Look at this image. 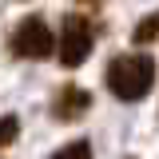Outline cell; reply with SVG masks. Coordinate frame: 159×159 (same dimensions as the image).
Wrapping results in <instances>:
<instances>
[{"label": "cell", "instance_id": "obj_1", "mask_svg": "<svg viewBox=\"0 0 159 159\" xmlns=\"http://www.w3.org/2000/svg\"><path fill=\"white\" fill-rule=\"evenodd\" d=\"M155 60L143 56V52H119V56L107 60V72H103V84H107V92L123 103H135L143 99L151 88H155Z\"/></svg>", "mask_w": 159, "mask_h": 159}, {"label": "cell", "instance_id": "obj_2", "mask_svg": "<svg viewBox=\"0 0 159 159\" xmlns=\"http://www.w3.org/2000/svg\"><path fill=\"white\" fill-rule=\"evenodd\" d=\"M99 40V20L96 16H84V12H68L64 16V28H60V64L64 68H80L88 64L92 48Z\"/></svg>", "mask_w": 159, "mask_h": 159}, {"label": "cell", "instance_id": "obj_3", "mask_svg": "<svg viewBox=\"0 0 159 159\" xmlns=\"http://www.w3.org/2000/svg\"><path fill=\"white\" fill-rule=\"evenodd\" d=\"M52 48H56V36H52L44 16H24L8 32V52L16 60H48Z\"/></svg>", "mask_w": 159, "mask_h": 159}, {"label": "cell", "instance_id": "obj_4", "mask_svg": "<svg viewBox=\"0 0 159 159\" xmlns=\"http://www.w3.org/2000/svg\"><path fill=\"white\" fill-rule=\"evenodd\" d=\"M88 107H92V96H88L84 88H76V84H64V88L56 92V99H52V116H56L60 123L80 119Z\"/></svg>", "mask_w": 159, "mask_h": 159}, {"label": "cell", "instance_id": "obj_5", "mask_svg": "<svg viewBox=\"0 0 159 159\" xmlns=\"http://www.w3.org/2000/svg\"><path fill=\"white\" fill-rule=\"evenodd\" d=\"M131 44H139V48L159 44V12H147V16H143L135 28H131Z\"/></svg>", "mask_w": 159, "mask_h": 159}, {"label": "cell", "instance_id": "obj_6", "mask_svg": "<svg viewBox=\"0 0 159 159\" xmlns=\"http://www.w3.org/2000/svg\"><path fill=\"white\" fill-rule=\"evenodd\" d=\"M52 159H92V143L88 139H72L60 151H52Z\"/></svg>", "mask_w": 159, "mask_h": 159}, {"label": "cell", "instance_id": "obj_7", "mask_svg": "<svg viewBox=\"0 0 159 159\" xmlns=\"http://www.w3.org/2000/svg\"><path fill=\"white\" fill-rule=\"evenodd\" d=\"M16 135H20V119L16 116H4V119H0V147H8Z\"/></svg>", "mask_w": 159, "mask_h": 159}, {"label": "cell", "instance_id": "obj_8", "mask_svg": "<svg viewBox=\"0 0 159 159\" xmlns=\"http://www.w3.org/2000/svg\"><path fill=\"white\" fill-rule=\"evenodd\" d=\"M84 4H88V0H84Z\"/></svg>", "mask_w": 159, "mask_h": 159}]
</instances>
